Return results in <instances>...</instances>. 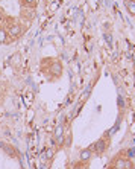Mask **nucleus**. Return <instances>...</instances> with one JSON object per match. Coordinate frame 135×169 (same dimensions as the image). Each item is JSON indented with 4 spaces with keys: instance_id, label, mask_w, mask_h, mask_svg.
Instances as JSON below:
<instances>
[{
    "instance_id": "7ed1b4c3",
    "label": "nucleus",
    "mask_w": 135,
    "mask_h": 169,
    "mask_svg": "<svg viewBox=\"0 0 135 169\" xmlns=\"http://www.w3.org/2000/svg\"><path fill=\"white\" fill-rule=\"evenodd\" d=\"M114 168L115 169H131V163L128 160H125V159H118L115 162V166Z\"/></svg>"
},
{
    "instance_id": "9b49d317",
    "label": "nucleus",
    "mask_w": 135,
    "mask_h": 169,
    "mask_svg": "<svg viewBox=\"0 0 135 169\" xmlns=\"http://www.w3.org/2000/svg\"><path fill=\"white\" fill-rule=\"evenodd\" d=\"M131 129H132V133H135V123H134V125L131 126Z\"/></svg>"
},
{
    "instance_id": "ddd939ff",
    "label": "nucleus",
    "mask_w": 135,
    "mask_h": 169,
    "mask_svg": "<svg viewBox=\"0 0 135 169\" xmlns=\"http://www.w3.org/2000/svg\"><path fill=\"white\" fill-rule=\"evenodd\" d=\"M114 169H115V168H114Z\"/></svg>"
},
{
    "instance_id": "0eeeda50",
    "label": "nucleus",
    "mask_w": 135,
    "mask_h": 169,
    "mask_svg": "<svg viewBox=\"0 0 135 169\" xmlns=\"http://www.w3.org/2000/svg\"><path fill=\"white\" fill-rule=\"evenodd\" d=\"M61 70H62V67H61V64L56 61L55 64H53V67H52V72H55L56 75H59L61 73Z\"/></svg>"
},
{
    "instance_id": "f8f14e48",
    "label": "nucleus",
    "mask_w": 135,
    "mask_h": 169,
    "mask_svg": "<svg viewBox=\"0 0 135 169\" xmlns=\"http://www.w3.org/2000/svg\"><path fill=\"white\" fill-rule=\"evenodd\" d=\"M131 2H135V0H131Z\"/></svg>"
},
{
    "instance_id": "423d86ee",
    "label": "nucleus",
    "mask_w": 135,
    "mask_h": 169,
    "mask_svg": "<svg viewBox=\"0 0 135 169\" xmlns=\"http://www.w3.org/2000/svg\"><path fill=\"white\" fill-rule=\"evenodd\" d=\"M126 8H128V11L131 12L132 15H135V2H131V0H126Z\"/></svg>"
},
{
    "instance_id": "6e6552de",
    "label": "nucleus",
    "mask_w": 135,
    "mask_h": 169,
    "mask_svg": "<svg viewBox=\"0 0 135 169\" xmlns=\"http://www.w3.org/2000/svg\"><path fill=\"white\" fill-rule=\"evenodd\" d=\"M6 37H8V32L5 29H0V43H6Z\"/></svg>"
},
{
    "instance_id": "1a4fd4ad",
    "label": "nucleus",
    "mask_w": 135,
    "mask_h": 169,
    "mask_svg": "<svg viewBox=\"0 0 135 169\" xmlns=\"http://www.w3.org/2000/svg\"><path fill=\"white\" fill-rule=\"evenodd\" d=\"M53 154H55V149H53V148H49V149L46 151V154H44V159H52Z\"/></svg>"
},
{
    "instance_id": "39448f33",
    "label": "nucleus",
    "mask_w": 135,
    "mask_h": 169,
    "mask_svg": "<svg viewBox=\"0 0 135 169\" xmlns=\"http://www.w3.org/2000/svg\"><path fill=\"white\" fill-rule=\"evenodd\" d=\"M94 149H96V152H97V154L103 152V151L106 149V142H105V140H99L97 143L94 145Z\"/></svg>"
},
{
    "instance_id": "f257e3e1",
    "label": "nucleus",
    "mask_w": 135,
    "mask_h": 169,
    "mask_svg": "<svg viewBox=\"0 0 135 169\" xmlns=\"http://www.w3.org/2000/svg\"><path fill=\"white\" fill-rule=\"evenodd\" d=\"M53 136H55V143L62 145L64 143V126L58 125L56 129H55V133H53Z\"/></svg>"
},
{
    "instance_id": "9d476101",
    "label": "nucleus",
    "mask_w": 135,
    "mask_h": 169,
    "mask_svg": "<svg viewBox=\"0 0 135 169\" xmlns=\"http://www.w3.org/2000/svg\"><path fill=\"white\" fill-rule=\"evenodd\" d=\"M24 3H28V5H32V3H35V0H23Z\"/></svg>"
},
{
    "instance_id": "f03ea898",
    "label": "nucleus",
    "mask_w": 135,
    "mask_h": 169,
    "mask_svg": "<svg viewBox=\"0 0 135 169\" xmlns=\"http://www.w3.org/2000/svg\"><path fill=\"white\" fill-rule=\"evenodd\" d=\"M12 38H17L20 37L21 34V28H20V24H11V28H9V32H8Z\"/></svg>"
},
{
    "instance_id": "20e7f679",
    "label": "nucleus",
    "mask_w": 135,
    "mask_h": 169,
    "mask_svg": "<svg viewBox=\"0 0 135 169\" xmlns=\"http://www.w3.org/2000/svg\"><path fill=\"white\" fill-rule=\"evenodd\" d=\"M91 157H93V151H91L90 148H87V149H84L82 152H80V157H79V159H80V162L85 163V162H88Z\"/></svg>"
}]
</instances>
